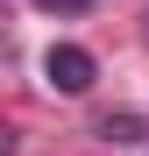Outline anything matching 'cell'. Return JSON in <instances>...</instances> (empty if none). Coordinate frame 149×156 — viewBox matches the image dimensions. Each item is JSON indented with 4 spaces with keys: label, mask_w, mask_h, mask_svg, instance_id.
Instances as JSON below:
<instances>
[{
    "label": "cell",
    "mask_w": 149,
    "mask_h": 156,
    "mask_svg": "<svg viewBox=\"0 0 149 156\" xmlns=\"http://www.w3.org/2000/svg\"><path fill=\"white\" fill-rule=\"evenodd\" d=\"M0 156H14V128L7 121H0Z\"/></svg>",
    "instance_id": "cell-3"
},
{
    "label": "cell",
    "mask_w": 149,
    "mask_h": 156,
    "mask_svg": "<svg viewBox=\"0 0 149 156\" xmlns=\"http://www.w3.org/2000/svg\"><path fill=\"white\" fill-rule=\"evenodd\" d=\"M99 135H107V142H142V121H107Z\"/></svg>",
    "instance_id": "cell-2"
},
{
    "label": "cell",
    "mask_w": 149,
    "mask_h": 156,
    "mask_svg": "<svg viewBox=\"0 0 149 156\" xmlns=\"http://www.w3.org/2000/svg\"><path fill=\"white\" fill-rule=\"evenodd\" d=\"M43 78L57 92H85L92 78H99V64H92V50H78V43H50V57H43Z\"/></svg>",
    "instance_id": "cell-1"
},
{
    "label": "cell",
    "mask_w": 149,
    "mask_h": 156,
    "mask_svg": "<svg viewBox=\"0 0 149 156\" xmlns=\"http://www.w3.org/2000/svg\"><path fill=\"white\" fill-rule=\"evenodd\" d=\"M36 7H71V14H78V7H85V0H36Z\"/></svg>",
    "instance_id": "cell-4"
}]
</instances>
